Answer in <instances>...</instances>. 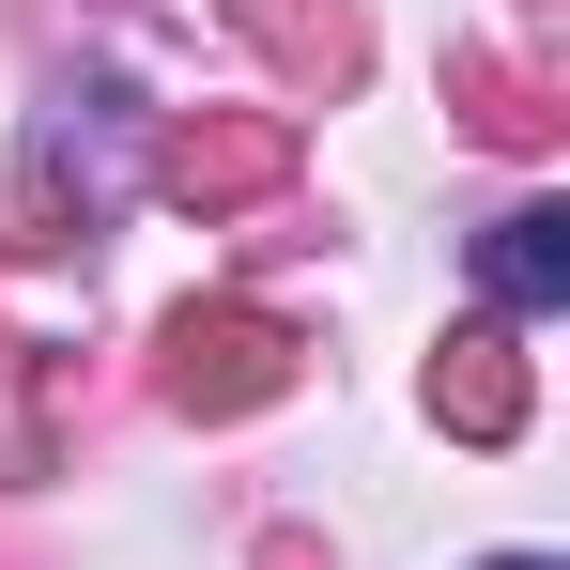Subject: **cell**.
Listing matches in <instances>:
<instances>
[{
	"label": "cell",
	"mask_w": 570,
	"mask_h": 570,
	"mask_svg": "<svg viewBox=\"0 0 570 570\" xmlns=\"http://www.w3.org/2000/svg\"><path fill=\"white\" fill-rule=\"evenodd\" d=\"M478 308H493V324L570 308V216H556V200H524V216H493V232H478Z\"/></svg>",
	"instance_id": "cell-1"
},
{
	"label": "cell",
	"mask_w": 570,
	"mask_h": 570,
	"mask_svg": "<svg viewBox=\"0 0 570 570\" xmlns=\"http://www.w3.org/2000/svg\"><path fill=\"white\" fill-rule=\"evenodd\" d=\"M478 570H556V556H478Z\"/></svg>",
	"instance_id": "cell-2"
}]
</instances>
